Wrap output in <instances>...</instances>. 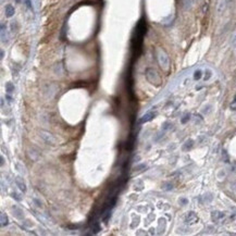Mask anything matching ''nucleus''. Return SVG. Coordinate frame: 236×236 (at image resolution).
<instances>
[{
	"instance_id": "nucleus-4",
	"label": "nucleus",
	"mask_w": 236,
	"mask_h": 236,
	"mask_svg": "<svg viewBox=\"0 0 236 236\" xmlns=\"http://www.w3.org/2000/svg\"><path fill=\"white\" fill-rule=\"evenodd\" d=\"M4 13H6V17H13V14L15 13V10H14V7H13L12 4H6V7H4Z\"/></svg>"
},
{
	"instance_id": "nucleus-9",
	"label": "nucleus",
	"mask_w": 236,
	"mask_h": 236,
	"mask_svg": "<svg viewBox=\"0 0 236 236\" xmlns=\"http://www.w3.org/2000/svg\"><path fill=\"white\" fill-rule=\"evenodd\" d=\"M6 89H7L8 94L10 95V94H12L13 91H14V86L11 83H7L6 84Z\"/></svg>"
},
{
	"instance_id": "nucleus-1",
	"label": "nucleus",
	"mask_w": 236,
	"mask_h": 236,
	"mask_svg": "<svg viewBox=\"0 0 236 236\" xmlns=\"http://www.w3.org/2000/svg\"><path fill=\"white\" fill-rule=\"evenodd\" d=\"M146 76H147L148 81H149L151 84H153V85H157V86H158V85H160V84H161V79H160L159 74H158L155 70H152V69L147 70Z\"/></svg>"
},
{
	"instance_id": "nucleus-15",
	"label": "nucleus",
	"mask_w": 236,
	"mask_h": 236,
	"mask_svg": "<svg viewBox=\"0 0 236 236\" xmlns=\"http://www.w3.org/2000/svg\"><path fill=\"white\" fill-rule=\"evenodd\" d=\"M235 54H236V48H235Z\"/></svg>"
},
{
	"instance_id": "nucleus-2",
	"label": "nucleus",
	"mask_w": 236,
	"mask_h": 236,
	"mask_svg": "<svg viewBox=\"0 0 236 236\" xmlns=\"http://www.w3.org/2000/svg\"><path fill=\"white\" fill-rule=\"evenodd\" d=\"M158 60H159V63L163 70H168L169 69V65H170V62H169V58L166 54L163 51V50L159 49L158 50Z\"/></svg>"
},
{
	"instance_id": "nucleus-7",
	"label": "nucleus",
	"mask_w": 236,
	"mask_h": 236,
	"mask_svg": "<svg viewBox=\"0 0 236 236\" xmlns=\"http://www.w3.org/2000/svg\"><path fill=\"white\" fill-rule=\"evenodd\" d=\"M153 116H155V113H153V112H148V113H146L145 116L141 118V122H143V123H144V122H148V121H150L152 119Z\"/></svg>"
},
{
	"instance_id": "nucleus-13",
	"label": "nucleus",
	"mask_w": 236,
	"mask_h": 236,
	"mask_svg": "<svg viewBox=\"0 0 236 236\" xmlns=\"http://www.w3.org/2000/svg\"><path fill=\"white\" fill-rule=\"evenodd\" d=\"M188 118H189V116H185V119H184V120H182V122H183V123H185V122H186V121L188 120Z\"/></svg>"
},
{
	"instance_id": "nucleus-6",
	"label": "nucleus",
	"mask_w": 236,
	"mask_h": 236,
	"mask_svg": "<svg viewBox=\"0 0 236 236\" xmlns=\"http://www.w3.org/2000/svg\"><path fill=\"white\" fill-rule=\"evenodd\" d=\"M222 218H224V214L222 213V212H218V211H213L212 212V220L213 221H219L220 219H222Z\"/></svg>"
},
{
	"instance_id": "nucleus-11",
	"label": "nucleus",
	"mask_w": 236,
	"mask_h": 236,
	"mask_svg": "<svg viewBox=\"0 0 236 236\" xmlns=\"http://www.w3.org/2000/svg\"><path fill=\"white\" fill-rule=\"evenodd\" d=\"M212 76V71L211 70H206V72H205V77H203V79L205 81H208V79H210Z\"/></svg>"
},
{
	"instance_id": "nucleus-10",
	"label": "nucleus",
	"mask_w": 236,
	"mask_h": 236,
	"mask_svg": "<svg viewBox=\"0 0 236 236\" xmlns=\"http://www.w3.org/2000/svg\"><path fill=\"white\" fill-rule=\"evenodd\" d=\"M8 224V218L3 212H1V226H4Z\"/></svg>"
},
{
	"instance_id": "nucleus-8",
	"label": "nucleus",
	"mask_w": 236,
	"mask_h": 236,
	"mask_svg": "<svg viewBox=\"0 0 236 236\" xmlns=\"http://www.w3.org/2000/svg\"><path fill=\"white\" fill-rule=\"evenodd\" d=\"M203 70H200V69H198V70H196L194 72V79H196V81H198V79H200L201 77H203Z\"/></svg>"
},
{
	"instance_id": "nucleus-3",
	"label": "nucleus",
	"mask_w": 236,
	"mask_h": 236,
	"mask_svg": "<svg viewBox=\"0 0 236 236\" xmlns=\"http://www.w3.org/2000/svg\"><path fill=\"white\" fill-rule=\"evenodd\" d=\"M198 221V217L194 211H189L185 217V222L187 224H195Z\"/></svg>"
},
{
	"instance_id": "nucleus-5",
	"label": "nucleus",
	"mask_w": 236,
	"mask_h": 236,
	"mask_svg": "<svg viewBox=\"0 0 236 236\" xmlns=\"http://www.w3.org/2000/svg\"><path fill=\"white\" fill-rule=\"evenodd\" d=\"M15 184H17V186L19 187L22 191H26V185H25V183L23 182V178H15Z\"/></svg>"
},
{
	"instance_id": "nucleus-12",
	"label": "nucleus",
	"mask_w": 236,
	"mask_h": 236,
	"mask_svg": "<svg viewBox=\"0 0 236 236\" xmlns=\"http://www.w3.org/2000/svg\"><path fill=\"white\" fill-rule=\"evenodd\" d=\"M231 109L234 110V111H236V96H235V98H234V100H233V102L231 104Z\"/></svg>"
},
{
	"instance_id": "nucleus-14",
	"label": "nucleus",
	"mask_w": 236,
	"mask_h": 236,
	"mask_svg": "<svg viewBox=\"0 0 236 236\" xmlns=\"http://www.w3.org/2000/svg\"><path fill=\"white\" fill-rule=\"evenodd\" d=\"M234 77H235V81H236V70H235V72H234Z\"/></svg>"
}]
</instances>
